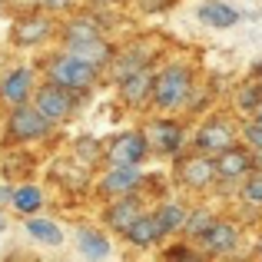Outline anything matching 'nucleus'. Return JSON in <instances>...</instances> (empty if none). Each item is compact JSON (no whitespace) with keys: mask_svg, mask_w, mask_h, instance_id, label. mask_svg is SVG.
I'll return each mask as SVG.
<instances>
[{"mask_svg":"<svg viewBox=\"0 0 262 262\" xmlns=\"http://www.w3.org/2000/svg\"><path fill=\"white\" fill-rule=\"evenodd\" d=\"M252 120H256V123H259V126H262V106H259V113H256V116H252Z\"/></svg>","mask_w":262,"mask_h":262,"instance_id":"obj_37","label":"nucleus"},{"mask_svg":"<svg viewBox=\"0 0 262 262\" xmlns=\"http://www.w3.org/2000/svg\"><path fill=\"white\" fill-rule=\"evenodd\" d=\"M209 103H212V90H203L196 83V90H192V96H189V103H186V110H183V116L186 120H196V116H203L206 110H209Z\"/></svg>","mask_w":262,"mask_h":262,"instance_id":"obj_29","label":"nucleus"},{"mask_svg":"<svg viewBox=\"0 0 262 262\" xmlns=\"http://www.w3.org/2000/svg\"><path fill=\"white\" fill-rule=\"evenodd\" d=\"M126 246L129 249H136V252H149V249H156V246H163L166 243V236H163V229H160V223H156V216H153V209L146 212V216H140L133 226L126 229Z\"/></svg>","mask_w":262,"mask_h":262,"instance_id":"obj_19","label":"nucleus"},{"mask_svg":"<svg viewBox=\"0 0 262 262\" xmlns=\"http://www.w3.org/2000/svg\"><path fill=\"white\" fill-rule=\"evenodd\" d=\"M53 37V20L47 13H27L13 24V43L17 47H37Z\"/></svg>","mask_w":262,"mask_h":262,"instance_id":"obj_21","label":"nucleus"},{"mask_svg":"<svg viewBox=\"0 0 262 262\" xmlns=\"http://www.w3.org/2000/svg\"><path fill=\"white\" fill-rule=\"evenodd\" d=\"M27 236L33 239V243L40 246H50V249H57V246H63V229H60L53 219H43V216H33L27 219Z\"/></svg>","mask_w":262,"mask_h":262,"instance_id":"obj_24","label":"nucleus"},{"mask_svg":"<svg viewBox=\"0 0 262 262\" xmlns=\"http://www.w3.org/2000/svg\"><path fill=\"white\" fill-rule=\"evenodd\" d=\"M176 0H136V7H140L143 13H163V10H169Z\"/></svg>","mask_w":262,"mask_h":262,"instance_id":"obj_32","label":"nucleus"},{"mask_svg":"<svg viewBox=\"0 0 262 262\" xmlns=\"http://www.w3.org/2000/svg\"><path fill=\"white\" fill-rule=\"evenodd\" d=\"M63 53H70L73 60H80V63L93 67V70L100 73V70H106V67L113 63L116 47L110 43L106 37H100V40H86V43H67V47H63Z\"/></svg>","mask_w":262,"mask_h":262,"instance_id":"obj_17","label":"nucleus"},{"mask_svg":"<svg viewBox=\"0 0 262 262\" xmlns=\"http://www.w3.org/2000/svg\"><path fill=\"white\" fill-rule=\"evenodd\" d=\"M149 143L146 136H143V129H123V133H116L113 140L103 146V163L106 166H136L143 169L149 160Z\"/></svg>","mask_w":262,"mask_h":262,"instance_id":"obj_8","label":"nucleus"},{"mask_svg":"<svg viewBox=\"0 0 262 262\" xmlns=\"http://www.w3.org/2000/svg\"><path fill=\"white\" fill-rule=\"evenodd\" d=\"M40 4H43L47 13H63V10H70L77 0H40Z\"/></svg>","mask_w":262,"mask_h":262,"instance_id":"obj_33","label":"nucleus"},{"mask_svg":"<svg viewBox=\"0 0 262 262\" xmlns=\"http://www.w3.org/2000/svg\"><path fill=\"white\" fill-rule=\"evenodd\" d=\"M199 83V70L192 60L176 57L156 67V80H153V106L160 116H183L186 103H189L192 90Z\"/></svg>","mask_w":262,"mask_h":262,"instance_id":"obj_1","label":"nucleus"},{"mask_svg":"<svg viewBox=\"0 0 262 262\" xmlns=\"http://www.w3.org/2000/svg\"><path fill=\"white\" fill-rule=\"evenodd\" d=\"M143 136L149 143V153L163 156V160H179L192 140L186 116H160V113L143 123Z\"/></svg>","mask_w":262,"mask_h":262,"instance_id":"obj_2","label":"nucleus"},{"mask_svg":"<svg viewBox=\"0 0 262 262\" xmlns=\"http://www.w3.org/2000/svg\"><path fill=\"white\" fill-rule=\"evenodd\" d=\"M219 219V212L212 209V206H206V203H196L189 209V223H186V239H189V243H196L199 236H203L206 229H209L212 223H216Z\"/></svg>","mask_w":262,"mask_h":262,"instance_id":"obj_28","label":"nucleus"},{"mask_svg":"<svg viewBox=\"0 0 262 262\" xmlns=\"http://www.w3.org/2000/svg\"><path fill=\"white\" fill-rule=\"evenodd\" d=\"M146 183H153V176H146L136 166H106V173L96 183V192L106 199H123V196H140L146 189Z\"/></svg>","mask_w":262,"mask_h":262,"instance_id":"obj_9","label":"nucleus"},{"mask_svg":"<svg viewBox=\"0 0 262 262\" xmlns=\"http://www.w3.org/2000/svg\"><path fill=\"white\" fill-rule=\"evenodd\" d=\"M77 252L86 262H103V259H110V252H113V243H110V236L103 229L83 226V229H77Z\"/></svg>","mask_w":262,"mask_h":262,"instance_id":"obj_22","label":"nucleus"},{"mask_svg":"<svg viewBox=\"0 0 262 262\" xmlns=\"http://www.w3.org/2000/svg\"><path fill=\"white\" fill-rule=\"evenodd\" d=\"M90 4H93V7H100V10H103V7H113V4H120V0H90Z\"/></svg>","mask_w":262,"mask_h":262,"instance_id":"obj_35","label":"nucleus"},{"mask_svg":"<svg viewBox=\"0 0 262 262\" xmlns=\"http://www.w3.org/2000/svg\"><path fill=\"white\" fill-rule=\"evenodd\" d=\"M243 223L239 219H229V216H219L203 236L196 239V249L203 252L206 259H236L239 249H243Z\"/></svg>","mask_w":262,"mask_h":262,"instance_id":"obj_6","label":"nucleus"},{"mask_svg":"<svg viewBox=\"0 0 262 262\" xmlns=\"http://www.w3.org/2000/svg\"><path fill=\"white\" fill-rule=\"evenodd\" d=\"M156 57H160V40L140 37V40H133V43H126V47H116L113 63H110L103 73H106L110 83L120 86L123 80L136 77L140 70H149V67H156Z\"/></svg>","mask_w":262,"mask_h":262,"instance_id":"obj_5","label":"nucleus"},{"mask_svg":"<svg viewBox=\"0 0 262 262\" xmlns=\"http://www.w3.org/2000/svg\"><path fill=\"white\" fill-rule=\"evenodd\" d=\"M252 169L262 173V149H259V153H252Z\"/></svg>","mask_w":262,"mask_h":262,"instance_id":"obj_34","label":"nucleus"},{"mask_svg":"<svg viewBox=\"0 0 262 262\" xmlns=\"http://www.w3.org/2000/svg\"><path fill=\"white\" fill-rule=\"evenodd\" d=\"M196 20L203 27H212V30H229V27L243 24V10L226 4V0H199Z\"/></svg>","mask_w":262,"mask_h":262,"instance_id":"obj_18","label":"nucleus"},{"mask_svg":"<svg viewBox=\"0 0 262 262\" xmlns=\"http://www.w3.org/2000/svg\"><path fill=\"white\" fill-rule=\"evenodd\" d=\"M160 262H209L189 239H169L160 249Z\"/></svg>","mask_w":262,"mask_h":262,"instance_id":"obj_26","label":"nucleus"},{"mask_svg":"<svg viewBox=\"0 0 262 262\" xmlns=\"http://www.w3.org/2000/svg\"><path fill=\"white\" fill-rule=\"evenodd\" d=\"M106 27L103 24V13L100 10H90V13H77L73 20H67L60 37H63V47L67 43H86V40H100L106 37Z\"/></svg>","mask_w":262,"mask_h":262,"instance_id":"obj_16","label":"nucleus"},{"mask_svg":"<svg viewBox=\"0 0 262 262\" xmlns=\"http://www.w3.org/2000/svg\"><path fill=\"white\" fill-rule=\"evenodd\" d=\"M50 129L53 126L37 113V110H33V103L10 110V116H7V133H10V140H20V143L43 140V136H50Z\"/></svg>","mask_w":262,"mask_h":262,"instance_id":"obj_11","label":"nucleus"},{"mask_svg":"<svg viewBox=\"0 0 262 262\" xmlns=\"http://www.w3.org/2000/svg\"><path fill=\"white\" fill-rule=\"evenodd\" d=\"M259 106H262V80L246 77L232 93V113L243 116V120H252L259 113Z\"/></svg>","mask_w":262,"mask_h":262,"instance_id":"obj_23","label":"nucleus"},{"mask_svg":"<svg viewBox=\"0 0 262 262\" xmlns=\"http://www.w3.org/2000/svg\"><path fill=\"white\" fill-rule=\"evenodd\" d=\"M13 209H17L20 216L33 219L40 209H43V189H40V186H33V183L17 186V189H13Z\"/></svg>","mask_w":262,"mask_h":262,"instance_id":"obj_25","label":"nucleus"},{"mask_svg":"<svg viewBox=\"0 0 262 262\" xmlns=\"http://www.w3.org/2000/svg\"><path fill=\"white\" fill-rule=\"evenodd\" d=\"M153 80H156V67H149V70H140L136 77L123 80L120 86V103L126 110H149L153 106Z\"/></svg>","mask_w":262,"mask_h":262,"instance_id":"obj_15","label":"nucleus"},{"mask_svg":"<svg viewBox=\"0 0 262 262\" xmlns=\"http://www.w3.org/2000/svg\"><path fill=\"white\" fill-rule=\"evenodd\" d=\"M249 173H252V153L243 146V143L216 156V176H219V183H223V186L232 183L239 189V183H243Z\"/></svg>","mask_w":262,"mask_h":262,"instance_id":"obj_14","label":"nucleus"},{"mask_svg":"<svg viewBox=\"0 0 262 262\" xmlns=\"http://www.w3.org/2000/svg\"><path fill=\"white\" fill-rule=\"evenodd\" d=\"M189 209L192 206L186 203V199H160V203L153 206V216H156V223H160V229H163V236H166V243L169 239H179V236H186V223H189Z\"/></svg>","mask_w":262,"mask_h":262,"instance_id":"obj_13","label":"nucleus"},{"mask_svg":"<svg viewBox=\"0 0 262 262\" xmlns=\"http://www.w3.org/2000/svg\"><path fill=\"white\" fill-rule=\"evenodd\" d=\"M0 229H7V219L4 216H0Z\"/></svg>","mask_w":262,"mask_h":262,"instance_id":"obj_38","label":"nucleus"},{"mask_svg":"<svg viewBox=\"0 0 262 262\" xmlns=\"http://www.w3.org/2000/svg\"><path fill=\"white\" fill-rule=\"evenodd\" d=\"M236 199H239V206H243V209L262 212V173H256V169H252V173L246 176L243 183H239Z\"/></svg>","mask_w":262,"mask_h":262,"instance_id":"obj_27","label":"nucleus"},{"mask_svg":"<svg viewBox=\"0 0 262 262\" xmlns=\"http://www.w3.org/2000/svg\"><path fill=\"white\" fill-rule=\"evenodd\" d=\"M77 160L80 163H96V160H103V146L96 140H90V136H83V140H77Z\"/></svg>","mask_w":262,"mask_h":262,"instance_id":"obj_31","label":"nucleus"},{"mask_svg":"<svg viewBox=\"0 0 262 262\" xmlns=\"http://www.w3.org/2000/svg\"><path fill=\"white\" fill-rule=\"evenodd\" d=\"M146 199L143 196H123V199H110V206L103 209V226L116 236H126V229L136 223L140 216H146Z\"/></svg>","mask_w":262,"mask_h":262,"instance_id":"obj_12","label":"nucleus"},{"mask_svg":"<svg viewBox=\"0 0 262 262\" xmlns=\"http://www.w3.org/2000/svg\"><path fill=\"white\" fill-rule=\"evenodd\" d=\"M173 183L179 186L183 192L189 196H206L219 186V176H216V156H206L199 149H189L176 160V169H173Z\"/></svg>","mask_w":262,"mask_h":262,"instance_id":"obj_4","label":"nucleus"},{"mask_svg":"<svg viewBox=\"0 0 262 262\" xmlns=\"http://www.w3.org/2000/svg\"><path fill=\"white\" fill-rule=\"evenodd\" d=\"M252 77H256V80H262V60L256 63V70H252Z\"/></svg>","mask_w":262,"mask_h":262,"instance_id":"obj_36","label":"nucleus"},{"mask_svg":"<svg viewBox=\"0 0 262 262\" xmlns=\"http://www.w3.org/2000/svg\"><path fill=\"white\" fill-rule=\"evenodd\" d=\"M239 126H243V120H236L232 113H206L196 123L189 143L192 149H199L206 156H219L226 149L239 146Z\"/></svg>","mask_w":262,"mask_h":262,"instance_id":"obj_3","label":"nucleus"},{"mask_svg":"<svg viewBox=\"0 0 262 262\" xmlns=\"http://www.w3.org/2000/svg\"><path fill=\"white\" fill-rule=\"evenodd\" d=\"M239 143H243L249 153H259L262 149V126L256 120H243V126H239Z\"/></svg>","mask_w":262,"mask_h":262,"instance_id":"obj_30","label":"nucleus"},{"mask_svg":"<svg viewBox=\"0 0 262 262\" xmlns=\"http://www.w3.org/2000/svg\"><path fill=\"white\" fill-rule=\"evenodd\" d=\"M33 110H37L50 126L53 123H67L73 116V110H77V96L60 90V86H53V83H43L33 93Z\"/></svg>","mask_w":262,"mask_h":262,"instance_id":"obj_10","label":"nucleus"},{"mask_svg":"<svg viewBox=\"0 0 262 262\" xmlns=\"http://www.w3.org/2000/svg\"><path fill=\"white\" fill-rule=\"evenodd\" d=\"M30 93H33V70L30 67H17V70H10L4 80H0V100H4L10 110L27 106Z\"/></svg>","mask_w":262,"mask_h":262,"instance_id":"obj_20","label":"nucleus"},{"mask_svg":"<svg viewBox=\"0 0 262 262\" xmlns=\"http://www.w3.org/2000/svg\"><path fill=\"white\" fill-rule=\"evenodd\" d=\"M96 77H100V73H96L93 67L73 60L70 53H53L50 63H47V83L67 90V93H73V96L86 93V90L96 83Z\"/></svg>","mask_w":262,"mask_h":262,"instance_id":"obj_7","label":"nucleus"}]
</instances>
